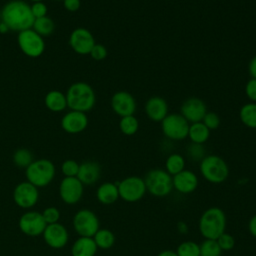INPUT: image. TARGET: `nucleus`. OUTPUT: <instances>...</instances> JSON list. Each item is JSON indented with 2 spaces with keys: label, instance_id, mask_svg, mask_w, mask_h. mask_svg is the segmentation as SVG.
<instances>
[{
  "label": "nucleus",
  "instance_id": "nucleus-38",
  "mask_svg": "<svg viewBox=\"0 0 256 256\" xmlns=\"http://www.w3.org/2000/svg\"><path fill=\"white\" fill-rule=\"evenodd\" d=\"M209 130H215L220 126V117L215 112H207L201 121Z\"/></svg>",
  "mask_w": 256,
  "mask_h": 256
},
{
  "label": "nucleus",
  "instance_id": "nucleus-50",
  "mask_svg": "<svg viewBox=\"0 0 256 256\" xmlns=\"http://www.w3.org/2000/svg\"><path fill=\"white\" fill-rule=\"evenodd\" d=\"M57 1H63V0H57Z\"/></svg>",
  "mask_w": 256,
  "mask_h": 256
},
{
  "label": "nucleus",
  "instance_id": "nucleus-31",
  "mask_svg": "<svg viewBox=\"0 0 256 256\" xmlns=\"http://www.w3.org/2000/svg\"><path fill=\"white\" fill-rule=\"evenodd\" d=\"M119 128L124 135L132 136L139 129V121L134 115L121 117L119 122Z\"/></svg>",
  "mask_w": 256,
  "mask_h": 256
},
{
  "label": "nucleus",
  "instance_id": "nucleus-14",
  "mask_svg": "<svg viewBox=\"0 0 256 256\" xmlns=\"http://www.w3.org/2000/svg\"><path fill=\"white\" fill-rule=\"evenodd\" d=\"M84 193V185L77 177H64L59 185L61 200L69 205L78 203Z\"/></svg>",
  "mask_w": 256,
  "mask_h": 256
},
{
  "label": "nucleus",
  "instance_id": "nucleus-32",
  "mask_svg": "<svg viewBox=\"0 0 256 256\" xmlns=\"http://www.w3.org/2000/svg\"><path fill=\"white\" fill-rule=\"evenodd\" d=\"M200 246V256H220L222 250L216 240L205 239Z\"/></svg>",
  "mask_w": 256,
  "mask_h": 256
},
{
  "label": "nucleus",
  "instance_id": "nucleus-46",
  "mask_svg": "<svg viewBox=\"0 0 256 256\" xmlns=\"http://www.w3.org/2000/svg\"><path fill=\"white\" fill-rule=\"evenodd\" d=\"M9 31H10V30H9L8 26L1 20V22H0V33H1V34H5V33L9 32Z\"/></svg>",
  "mask_w": 256,
  "mask_h": 256
},
{
  "label": "nucleus",
  "instance_id": "nucleus-2",
  "mask_svg": "<svg viewBox=\"0 0 256 256\" xmlns=\"http://www.w3.org/2000/svg\"><path fill=\"white\" fill-rule=\"evenodd\" d=\"M67 107L70 110L88 112L96 103V95L92 86L86 82L72 83L66 93Z\"/></svg>",
  "mask_w": 256,
  "mask_h": 256
},
{
  "label": "nucleus",
  "instance_id": "nucleus-15",
  "mask_svg": "<svg viewBox=\"0 0 256 256\" xmlns=\"http://www.w3.org/2000/svg\"><path fill=\"white\" fill-rule=\"evenodd\" d=\"M43 239L45 243L53 249H61L68 243L69 233L66 227L57 222L48 224L43 232Z\"/></svg>",
  "mask_w": 256,
  "mask_h": 256
},
{
  "label": "nucleus",
  "instance_id": "nucleus-11",
  "mask_svg": "<svg viewBox=\"0 0 256 256\" xmlns=\"http://www.w3.org/2000/svg\"><path fill=\"white\" fill-rule=\"evenodd\" d=\"M20 231L31 237L42 235L47 224L42 216V213L38 211H27L23 213L19 218Z\"/></svg>",
  "mask_w": 256,
  "mask_h": 256
},
{
  "label": "nucleus",
  "instance_id": "nucleus-8",
  "mask_svg": "<svg viewBox=\"0 0 256 256\" xmlns=\"http://www.w3.org/2000/svg\"><path fill=\"white\" fill-rule=\"evenodd\" d=\"M190 123L180 114L171 113L168 114L161 121V129L168 139L179 141L188 137Z\"/></svg>",
  "mask_w": 256,
  "mask_h": 256
},
{
  "label": "nucleus",
  "instance_id": "nucleus-43",
  "mask_svg": "<svg viewBox=\"0 0 256 256\" xmlns=\"http://www.w3.org/2000/svg\"><path fill=\"white\" fill-rule=\"evenodd\" d=\"M248 71H249L251 78L256 79V55L250 60L249 65H248Z\"/></svg>",
  "mask_w": 256,
  "mask_h": 256
},
{
  "label": "nucleus",
  "instance_id": "nucleus-33",
  "mask_svg": "<svg viewBox=\"0 0 256 256\" xmlns=\"http://www.w3.org/2000/svg\"><path fill=\"white\" fill-rule=\"evenodd\" d=\"M178 256H200V246L194 241L181 243L176 250Z\"/></svg>",
  "mask_w": 256,
  "mask_h": 256
},
{
  "label": "nucleus",
  "instance_id": "nucleus-47",
  "mask_svg": "<svg viewBox=\"0 0 256 256\" xmlns=\"http://www.w3.org/2000/svg\"><path fill=\"white\" fill-rule=\"evenodd\" d=\"M178 228H179L180 232L185 233V231H186V229H187V226L185 225V223H183V222H179V223H178Z\"/></svg>",
  "mask_w": 256,
  "mask_h": 256
},
{
  "label": "nucleus",
  "instance_id": "nucleus-4",
  "mask_svg": "<svg viewBox=\"0 0 256 256\" xmlns=\"http://www.w3.org/2000/svg\"><path fill=\"white\" fill-rule=\"evenodd\" d=\"M56 168L51 160L42 158L34 160L26 169L25 175L28 182L37 188L48 186L55 177Z\"/></svg>",
  "mask_w": 256,
  "mask_h": 256
},
{
  "label": "nucleus",
  "instance_id": "nucleus-5",
  "mask_svg": "<svg viewBox=\"0 0 256 256\" xmlns=\"http://www.w3.org/2000/svg\"><path fill=\"white\" fill-rule=\"evenodd\" d=\"M200 172L210 183L220 184L229 176V167L218 155H207L200 161Z\"/></svg>",
  "mask_w": 256,
  "mask_h": 256
},
{
  "label": "nucleus",
  "instance_id": "nucleus-24",
  "mask_svg": "<svg viewBox=\"0 0 256 256\" xmlns=\"http://www.w3.org/2000/svg\"><path fill=\"white\" fill-rule=\"evenodd\" d=\"M96 197L97 200L104 205H110L115 203L119 198L117 184L112 182L102 183L97 189Z\"/></svg>",
  "mask_w": 256,
  "mask_h": 256
},
{
  "label": "nucleus",
  "instance_id": "nucleus-28",
  "mask_svg": "<svg viewBox=\"0 0 256 256\" xmlns=\"http://www.w3.org/2000/svg\"><path fill=\"white\" fill-rule=\"evenodd\" d=\"M92 238L97 247L103 250L111 248L115 243V235L109 229H99Z\"/></svg>",
  "mask_w": 256,
  "mask_h": 256
},
{
  "label": "nucleus",
  "instance_id": "nucleus-41",
  "mask_svg": "<svg viewBox=\"0 0 256 256\" xmlns=\"http://www.w3.org/2000/svg\"><path fill=\"white\" fill-rule=\"evenodd\" d=\"M245 94L251 102H256V79L251 78L245 85Z\"/></svg>",
  "mask_w": 256,
  "mask_h": 256
},
{
  "label": "nucleus",
  "instance_id": "nucleus-18",
  "mask_svg": "<svg viewBox=\"0 0 256 256\" xmlns=\"http://www.w3.org/2000/svg\"><path fill=\"white\" fill-rule=\"evenodd\" d=\"M89 120L84 112L70 110L65 113L61 118V127L62 129L69 134H78L83 132L88 126Z\"/></svg>",
  "mask_w": 256,
  "mask_h": 256
},
{
  "label": "nucleus",
  "instance_id": "nucleus-1",
  "mask_svg": "<svg viewBox=\"0 0 256 256\" xmlns=\"http://www.w3.org/2000/svg\"><path fill=\"white\" fill-rule=\"evenodd\" d=\"M1 20L10 31L19 33L32 28L35 18L31 12L30 4L23 0H11L2 7Z\"/></svg>",
  "mask_w": 256,
  "mask_h": 256
},
{
  "label": "nucleus",
  "instance_id": "nucleus-29",
  "mask_svg": "<svg viewBox=\"0 0 256 256\" xmlns=\"http://www.w3.org/2000/svg\"><path fill=\"white\" fill-rule=\"evenodd\" d=\"M165 168L166 171L171 175L174 176L178 174L179 172L183 171L185 168V159L182 155L178 153L170 154L165 162Z\"/></svg>",
  "mask_w": 256,
  "mask_h": 256
},
{
  "label": "nucleus",
  "instance_id": "nucleus-13",
  "mask_svg": "<svg viewBox=\"0 0 256 256\" xmlns=\"http://www.w3.org/2000/svg\"><path fill=\"white\" fill-rule=\"evenodd\" d=\"M39 199L38 188L28 181L20 182L13 191V200L17 206L29 209L36 205Z\"/></svg>",
  "mask_w": 256,
  "mask_h": 256
},
{
  "label": "nucleus",
  "instance_id": "nucleus-25",
  "mask_svg": "<svg viewBox=\"0 0 256 256\" xmlns=\"http://www.w3.org/2000/svg\"><path fill=\"white\" fill-rule=\"evenodd\" d=\"M209 136L210 130L202 122L191 123L189 125L188 137L192 143L204 144L209 139Z\"/></svg>",
  "mask_w": 256,
  "mask_h": 256
},
{
  "label": "nucleus",
  "instance_id": "nucleus-10",
  "mask_svg": "<svg viewBox=\"0 0 256 256\" xmlns=\"http://www.w3.org/2000/svg\"><path fill=\"white\" fill-rule=\"evenodd\" d=\"M73 227L81 237H93L100 229L97 215L89 209L77 211L73 217Z\"/></svg>",
  "mask_w": 256,
  "mask_h": 256
},
{
  "label": "nucleus",
  "instance_id": "nucleus-37",
  "mask_svg": "<svg viewBox=\"0 0 256 256\" xmlns=\"http://www.w3.org/2000/svg\"><path fill=\"white\" fill-rule=\"evenodd\" d=\"M42 216H43L47 225L48 224H54V223L59 222L60 211L56 207L50 206V207H47L43 210Z\"/></svg>",
  "mask_w": 256,
  "mask_h": 256
},
{
  "label": "nucleus",
  "instance_id": "nucleus-40",
  "mask_svg": "<svg viewBox=\"0 0 256 256\" xmlns=\"http://www.w3.org/2000/svg\"><path fill=\"white\" fill-rule=\"evenodd\" d=\"M30 7H31V12H32V14H33L35 19L47 16L48 7H47V5L43 1H41V2H34V3L30 4Z\"/></svg>",
  "mask_w": 256,
  "mask_h": 256
},
{
  "label": "nucleus",
  "instance_id": "nucleus-9",
  "mask_svg": "<svg viewBox=\"0 0 256 256\" xmlns=\"http://www.w3.org/2000/svg\"><path fill=\"white\" fill-rule=\"evenodd\" d=\"M117 186L119 197L130 203L141 200L147 191L144 179L138 176L126 177L120 181Z\"/></svg>",
  "mask_w": 256,
  "mask_h": 256
},
{
  "label": "nucleus",
  "instance_id": "nucleus-20",
  "mask_svg": "<svg viewBox=\"0 0 256 256\" xmlns=\"http://www.w3.org/2000/svg\"><path fill=\"white\" fill-rule=\"evenodd\" d=\"M145 113L154 122H161L168 115V104L160 96H153L145 103Z\"/></svg>",
  "mask_w": 256,
  "mask_h": 256
},
{
  "label": "nucleus",
  "instance_id": "nucleus-39",
  "mask_svg": "<svg viewBox=\"0 0 256 256\" xmlns=\"http://www.w3.org/2000/svg\"><path fill=\"white\" fill-rule=\"evenodd\" d=\"M89 55L95 61H101V60H104L107 57L108 51H107V49L104 45L99 44V43H95V45L91 49Z\"/></svg>",
  "mask_w": 256,
  "mask_h": 256
},
{
  "label": "nucleus",
  "instance_id": "nucleus-16",
  "mask_svg": "<svg viewBox=\"0 0 256 256\" xmlns=\"http://www.w3.org/2000/svg\"><path fill=\"white\" fill-rule=\"evenodd\" d=\"M111 108L120 117L134 115L137 104L135 98L127 91H117L111 97Z\"/></svg>",
  "mask_w": 256,
  "mask_h": 256
},
{
  "label": "nucleus",
  "instance_id": "nucleus-49",
  "mask_svg": "<svg viewBox=\"0 0 256 256\" xmlns=\"http://www.w3.org/2000/svg\"><path fill=\"white\" fill-rule=\"evenodd\" d=\"M0 22H1V10H0Z\"/></svg>",
  "mask_w": 256,
  "mask_h": 256
},
{
  "label": "nucleus",
  "instance_id": "nucleus-7",
  "mask_svg": "<svg viewBox=\"0 0 256 256\" xmlns=\"http://www.w3.org/2000/svg\"><path fill=\"white\" fill-rule=\"evenodd\" d=\"M17 43L21 52L30 58H38L45 51V41L32 28L18 33Z\"/></svg>",
  "mask_w": 256,
  "mask_h": 256
},
{
  "label": "nucleus",
  "instance_id": "nucleus-22",
  "mask_svg": "<svg viewBox=\"0 0 256 256\" xmlns=\"http://www.w3.org/2000/svg\"><path fill=\"white\" fill-rule=\"evenodd\" d=\"M97 245L92 237L77 238L71 248L72 256H95L97 252Z\"/></svg>",
  "mask_w": 256,
  "mask_h": 256
},
{
  "label": "nucleus",
  "instance_id": "nucleus-23",
  "mask_svg": "<svg viewBox=\"0 0 256 256\" xmlns=\"http://www.w3.org/2000/svg\"><path fill=\"white\" fill-rule=\"evenodd\" d=\"M44 104L52 112H62L67 108L66 95L60 90H51L45 95Z\"/></svg>",
  "mask_w": 256,
  "mask_h": 256
},
{
  "label": "nucleus",
  "instance_id": "nucleus-34",
  "mask_svg": "<svg viewBox=\"0 0 256 256\" xmlns=\"http://www.w3.org/2000/svg\"><path fill=\"white\" fill-rule=\"evenodd\" d=\"M79 170V163L73 159H67L61 164V172L65 177H76Z\"/></svg>",
  "mask_w": 256,
  "mask_h": 256
},
{
  "label": "nucleus",
  "instance_id": "nucleus-45",
  "mask_svg": "<svg viewBox=\"0 0 256 256\" xmlns=\"http://www.w3.org/2000/svg\"><path fill=\"white\" fill-rule=\"evenodd\" d=\"M157 256H178L176 252L172 251V250H164L162 252H160Z\"/></svg>",
  "mask_w": 256,
  "mask_h": 256
},
{
  "label": "nucleus",
  "instance_id": "nucleus-12",
  "mask_svg": "<svg viewBox=\"0 0 256 256\" xmlns=\"http://www.w3.org/2000/svg\"><path fill=\"white\" fill-rule=\"evenodd\" d=\"M68 43L75 53L79 55H89L96 42L93 34L88 29L77 27L70 33Z\"/></svg>",
  "mask_w": 256,
  "mask_h": 256
},
{
  "label": "nucleus",
  "instance_id": "nucleus-42",
  "mask_svg": "<svg viewBox=\"0 0 256 256\" xmlns=\"http://www.w3.org/2000/svg\"><path fill=\"white\" fill-rule=\"evenodd\" d=\"M64 8L69 12H76L81 6V0H63Z\"/></svg>",
  "mask_w": 256,
  "mask_h": 256
},
{
  "label": "nucleus",
  "instance_id": "nucleus-35",
  "mask_svg": "<svg viewBox=\"0 0 256 256\" xmlns=\"http://www.w3.org/2000/svg\"><path fill=\"white\" fill-rule=\"evenodd\" d=\"M187 154L192 160L201 161L205 157V149L203 147V144L191 143L187 147Z\"/></svg>",
  "mask_w": 256,
  "mask_h": 256
},
{
  "label": "nucleus",
  "instance_id": "nucleus-3",
  "mask_svg": "<svg viewBox=\"0 0 256 256\" xmlns=\"http://www.w3.org/2000/svg\"><path fill=\"white\" fill-rule=\"evenodd\" d=\"M226 229V216L219 207H210L199 220V230L205 239L216 240Z\"/></svg>",
  "mask_w": 256,
  "mask_h": 256
},
{
  "label": "nucleus",
  "instance_id": "nucleus-27",
  "mask_svg": "<svg viewBox=\"0 0 256 256\" xmlns=\"http://www.w3.org/2000/svg\"><path fill=\"white\" fill-rule=\"evenodd\" d=\"M32 29L34 31H36L40 36L47 37L50 36L54 30H55V23L53 21L52 18H50L49 16H45V17H41V18H36L34 20Z\"/></svg>",
  "mask_w": 256,
  "mask_h": 256
},
{
  "label": "nucleus",
  "instance_id": "nucleus-6",
  "mask_svg": "<svg viewBox=\"0 0 256 256\" xmlns=\"http://www.w3.org/2000/svg\"><path fill=\"white\" fill-rule=\"evenodd\" d=\"M144 182L146 190L157 197H164L171 193L173 189L172 176L163 169H152L150 170L145 178Z\"/></svg>",
  "mask_w": 256,
  "mask_h": 256
},
{
  "label": "nucleus",
  "instance_id": "nucleus-36",
  "mask_svg": "<svg viewBox=\"0 0 256 256\" xmlns=\"http://www.w3.org/2000/svg\"><path fill=\"white\" fill-rule=\"evenodd\" d=\"M216 241H217V243L220 246L222 251H230L235 246V238L231 234H229L227 232L222 233L216 239Z\"/></svg>",
  "mask_w": 256,
  "mask_h": 256
},
{
  "label": "nucleus",
  "instance_id": "nucleus-26",
  "mask_svg": "<svg viewBox=\"0 0 256 256\" xmlns=\"http://www.w3.org/2000/svg\"><path fill=\"white\" fill-rule=\"evenodd\" d=\"M239 118L246 127L256 129V102L244 104L240 108Z\"/></svg>",
  "mask_w": 256,
  "mask_h": 256
},
{
  "label": "nucleus",
  "instance_id": "nucleus-44",
  "mask_svg": "<svg viewBox=\"0 0 256 256\" xmlns=\"http://www.w3.org/2000/svg\"><path fill=\"white\" fill-rule=\"evenodd\" d=\"M248 229H249V232L251 233V235L256 237V214L250 219L249 224H248Z\"/></svg>",
  "mask_w": 256,
  "mask_h": 256
},
{
  "label": "nucleus",
  "instance_id": "nucleus-19",
  "mask_svg": "<svg viewBox=\"0 0 256 256\" xmlns=\"http://www.w3.org/2000/svg\"><path fill=\"white\" fill-rule=\"evenodd\" d=\"M173 188L182 194H189L195 191L198 186V178L196 174L190 170H183L172 176Z\"/></svg>",
  "mask_w": 256,
  "mask_h": 256
},
{
  "label": "nucleus",
  "instance_id": "nucleus-48",
  "mask_svg": "<svg viewBox=\"0 0 256 256\" xmlns=\"http://www.w3.org/2000/svg\"><path fill=\"white\" fill-rule=\"evenodd\" d=\"M29 1H31L32 3H34V2H41V1H44V0H29Z\"/></svg>",
  "mask_w": 256,
  "mask_h": 256
},
{
  "label": "nucleus",
  "instance_id": "nucleus-30",
  "mask_svg": "<svg viewBox=\"0 0 256 256\" xmlns=\"http://www.w3.org/2000/svg\"><path fill=\"white\" fill-rule=\"evenodd\" d=\"M12 160L17 167L26 169L34 161V157L30 150L26 148H19L13 153Z\"/></svg>",
  "mask_w": 256,
  "mask_h": 256
},
{
  "label": "nucleus",
  "instance_id": "nucleus-21",
  "mask_svg": "<svg viewBox=\"0 0 256 256\" xmlns=\"http://www.w3.org/2000/svg\"><path fill=\"white\" fill-rule=\"evenodd\" d=\"M101 175V167L95 161H84L79 164L77 178L83 185L95 184Z\"/></svg>",
  "mask_w": 256,
  "mask_h": 256
},
{
  "label": "nucleus",
  "instance_id": "nucleus-17",
  "mask_svg": "<svg viewBox=\"0 0 256 256\" xmlns=\"http://www.w3.org/2000/svg\"><path fill=\"white\" fill-rule=\"evenodd\" d=\"M207 113V107L204 101L197 97H191L186 99L180 108V114L191 124L201 122L205 114Z\"/></svg>",
  "mask_w": 256,
  "mask_h": 256
}]
</instances>
